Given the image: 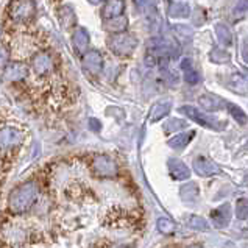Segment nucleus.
Instances as JSON below:
<instances>
[{
	"label": "nucleus",
	"instance_id": "39448f33",
	"mask_svg": "<svg viewBox=\"0 0 248 248\" xmlns=\"http://www.w3.org/2000/svg\"><path fill=\"white\" fill-rule=\"evenodd\" d=\"M92 170L100 178H111L117 173V166L114 159H111L106 155H98L92 159Z\"/></svg>",
	"mask_w": 248,
	"mask_h": 248
},
{
	"label": "nucleus",
	"instance_id": "20e7f679",
	"mask_svg": "<svg viewBox=\"0 0 248 248\" xmlns=\"http://www.w3.org/2000/svg\"><path fill=\"white\" fill-rule=\"evenodd\" d=\"M36 13L33 0H13L10 5V17L14 22H27Z\"/></svg>",
	"mask_w": 248,
	"mask_h": 248
},
{
	"label": "nucleus",
	"instance_id": "f257e3e1",
	"mask_svg": "<svg viewBox=\"0 0 248 248\" xmlns=\"http://www.w3.org/2000/svg\"><path fill=\"white\" fill-rule=\"evenodd\" d=\"M38 197V186L33 181L20 184L13 189L8 197V209L13 214H22L34 203Z\"/></svg>",
	"mask_w": 248,
	"mask_h": 248
},
{
	"label": "nucleus",
	"instance_id": "9d476101",
	"mask_svg": "<svg viewBox=\"0 0 248 248\" xmlns=\"http://www.w3.org/2000/svg\"><path fill=\"white\" fill-rule=\"evenodd\" d=\"M167 166H169V173L175 181H184L190 176V170L180 159H176V158L169 159Z\"/></svg>",
	"mask_w": 248,
	"mask_h": 248
},
{
	"label": "nucleus",
	"instance_id": "2f4dec72",
	"mask_svg": "<svg viewBox=\"0 0 248 248\" xmlns=\"http://www.w3.org/2000/svg\"><path fill=\"white\" fill-rule=\"evenodd\" d=\"M89 128L92 130V131H100V128H102V124L98 122L97 119H89Z\"/></svg>",
	"mask_w": 248,
	"mask_h": 248
},
{
	"label": "nucleus",
	"instance_id": "72a5a7b5",
	"mask_svg": "<svg viewBox=\"0 0 248 248\" xmlns=\"http://www.w3.org/2000/svg\"><path fill=\"white\" fill-rule=\"evenodd\" d=\"M134 5H136L139 10H142L144 6L147 5V0H134Z\"/></svg>",
	"mask_w": 248,
	"mask_h": 248
},
{
	"label": "nucleus",
	"instance_id": "a211bd4d",
	"mask_svg": "<svg viewBox=\"0 0 248 248\" xmlns=\"http://www.w3.org/2000/svg\"><path fill=\"white\" fill-rule=\"evenodd\" d=\"M180 195H181V200L186 202V203H192L195 202L198 195H200V187H198V184L190 181V183H186L184 186H181L180 189Z\"/></svg>",
	"mask_w": 248,
	"mask_h": 248
},
{
	"label": "nucleus",
	"instance_id": "7c9ffc66",
	"mask_svg": "<svg viewBox=\"0 0 248 248\" xmlns=\"http://www.w3.org/2000/svg\"><path fill=\"white\" fill-rule=\"evenodd\" d=\"M242 60L248 64V36L242 42Z\"/></svg>",
	"mask_w": 248,
	"mask_h": 248
},
{
	"label": "nucleus",
	"instance_id": "c9c22d12",
	"mask_svg": "<svg viewBox=\"0 0 248 248\" xmlns=\"http://www.w3.org/2000/svg\"><path fill=\"white\" fill-rule=\"evenodd\" d=\"M111 248H131V247H126V245H114V247H111Z\"/></svg>",
	"mask_w": 248,
	"mask_h": 248
},
{
	"label": "nucleus",
	"instance_id": "e433bc0d",
	"mask_svg": "<svg viewBox=\"0 0 248 248\" xmlns=\"http://www.w3.org/2000/svg\"><path fill=\"white\" fill-rule=\"evenodd\" d=\"M189 248H203V247H200V245H192V247H189Z\"/></svg>",
	"mask_w": 248,
	"mask_h": 248
},
{
	"label": "nucleus",
	"instance_id": "a878e982",
	"mask_svg": "<svg viewBox=\"0 0 248 248\" xmlns=\"http://www.w3.org/2000/svg\"><path fill=\"white\" fill-rule=\"evenodd\" d=\"M228 86L234 92H239V94H245V92H248V83L242 78V77H239V75L232 77Z\"/></svg>",
	"mask_w": 248,
	"mask_h": 248
},
{
	"label": "nucleus",
	"instance_id": "ddd939ff",
	"mask_svg": "<svg viewBox=\"0 0 248 248\" xmlns=\"http://www.w3.org/2000/svg\"><path fill=\"white\" fill-rule=\"evenodd\" d=\"M170 109H172V103L170 100H161V102H156L150 109V114H148V120L150 122H159L161 119H164L166 116H169Z\"/></svg>",
	"mask_w": 248,
	"mask_h": 248
},
{
	"label": "nucleus",
	"instance_id": "9b49d317",
	"mask_svg": "<svg viewBox=\"0 0 248 248\" xmlns=\"http://www.w3.org/2000/svg\"><path fill=\"white\" fill-rule=\"evenodd\" d=\"M124 11H125V0H108L102 10V16L103 19L109 20V19L120 17Z\"/></svg>",
	"mask_w": 248,
	"mask_h": 248
},
{
	"label": "nucleus",
	"instance_id": "0eeeda50",
	"mask_svg": "<svg viewBox=\"0 0 248 248\" xmlns=\"http://www.w3.org/2000/svg\"><path fill=\"white\" fill-rule=\"evenodd\" d=\"M194 170L197 175L200 176H214L218 175L222 172V169L218 164H216L214 161L209 159V158H204V156H198L194 159Z\"/></svg>",
	"mask_w": 248,
	"mask_h": 248
},
{
	"label": "nucleus",
	"instance_id": "1a4fd4ad",
	"mask_svg": "<svg viewBox=\"0 0 248 248\" xmlns=\"http://www.w3.org/2000/svg\"><path fill=\"white\" fill-rule=\"evenodd\" d=\"M33 70L38 77H46L53 70V60L48 53H39L33 60Z\"/></svg>",
	"mask_w": 248,
	"mask_h": 248
},
{
	"label": "nucleus",
	"instance_id": "2eb2a0df",
	"mask_svg": "<svg viewBox=\"0 0 248 248\" xmlns=\"http://www.w3.org/2000/svg\"><path fill=\"white\" fill-rule=\"evenodd\" d=\"M72 42H74V48L78 55H83L86 52V48L89 46V34H88L86 28H77L74 33Z\"/></svg>",
	"mask_w": 248,
	"mask_h": 248
},
{
	"label": "nucleus",
	"instance_id": "393cba45",
	"mask_svg": "<svg viewBox=\"0 0 248 248\" xmlns=\"http://www.w3.org/2000/svg\"><path fill=\"white\" fill-rule=\"evenodd\" d=\"M186 222L192 230H197V231H208L209 230L208 220H204V218L200 216H189Z\"/></svg>",
	"mask_w": 248,
	"mask_h": 248
},
{
	"label": "nucleus",
	"instance_id": "cd10ccee",
	"mask_svg": "<svg viewBox=\"0 0 248 248\" xmlns=\"http://www.w3.org/2000/svg\"><path fill=\"white\" fill-rule=\"evenodd\" d=\"M156 226L162 234H172V232L175 231V223L167 217H159L158 222H156Z\"/></svg>",
	"mask_w": 248,
	"mask_h": 248
},
{
	"label": "nucleus",
	"instance_id": "4be33fe9",
	"mask_svg": "<svg viewBox=\"0 0 248 248\" xmlns=\"http://www.w3.org/2000/svg\"><path fill=\"white\" fill-rule=\"evenodd\" d=\"M209 60L216 64H226V62L231 61V55L220 47H214L209 53Z\"/></svg>",
	"mask_w": 248,
	"mask_h": 248
},
{
	"label": "nucleus",
	"instance_id": "f03ea898",
	"mask_svg": "<svg viewBox=\"0 0 248 248\" xmlns=\"http://www.w3.org/2000/svg\"><path fill=\"white\" fill-rule=\"evenodd\" d=\"M106 46L108 48L119 56H128L134 52V48L138 47V39L130 33H114L106 39Z\"/></svg>",
	"mask_w": 248,
	"mask_h": 248
},
{
	"label": "nucleus",
	"instance_id": "4468645a",
	"mask_svg": "<svg viewBox=\"0 0 248 248\" xmlns=\"http://www.w3.org/2000/svg\"><path fill=\"white\" fill-rule=\"evenodd\" d=\"M83 66L91 74H98L103 69V58L98 52H89L83 58Z\"/></svg>",
	"mask_w": 248,
	"mask_h": 248
},
{
	"label": "nucleus",
	"instance_id": "b1692460",
	"mask_svg": "<svg viewBox=\"0 0 248 248\" xmlns=\"http://www.w3.org/2000/svg\"><path fill=\"white\" fill-rule=\"evenodd\" d=\"M226 106H228L230 114L232 116V119H234L239 125H245L248 122V117H247V114L244 112V109L240 108V106H237L234 103H230V102H226Z\"/></svg>",
	"mask_w": 248,
	"mask_h": 248
},
{
	"label": "nucleus",
	"instance_id": "c85d7f7f",
	"mask_svg": "<svg viewBox=\"0 0 248 248\" xmlns=\"http://www.w3.org/2000/svg\"><path fill=\"white\" fill-rule=\"evenodd\" d=\"M236 217L239 220L248 218V198H240L236 203Z\"/></svg>",
	"mask_w": 248,
	"mask_h": 248
},
{
	"label": "nucleus",
	"instance_id": "f704fd0d",
	"mask_svg": "<svg viewBox=\"0 0 248 248\" xmlns=\"http://www.w3.org/2000/svg\"><path fill=\"white\" fill-rule=\"evenodd\" d=\"M89 3H92V5H98V3H102V2H105V0H88Z\"/></svg>",
	"mask_w": 248,
	"mask_h": 248
},
{
	"label": "nucleus",
	"instance_id": "6e6552de",
	"mask_svg": "<svg viewBox=\"0 0 248 248\" xmlns=\"http://www.w3.org/2000/svg\"><path fill=\"white\" fill-rule=\"evenodd\" d=\"M209 217H211L212 225H214L216 228L223 230V228H226V226L230 225V220H231V206H230L228 203H225V204H222V206L212 209Z\"/></svg>",
	"mask_w": 248,
	"mask_h": 248
},
{
	"label": "nucleus",
	"instance_id": "423d86ee",
	"mask_svg": "<svg viewBox=\"0 0 248 248\" xmlns=\"http://www.w3.org/2000/svg\"><path fill=\"white\" fill-rule=\"evenodd\" d=\"M22 142H24V133L22 131L14 128V126L3 125L2 134H0V144H2V152L3 153L19 147Z\"/></svg>",
	"mask_w": 248,
	"mask_h": 248
},
{
	"label": "nucleus",
	"instance_id": "f8f14e48",
	"mask_svg": "<svg viewBox=\"0 0 248 248\" xmlns=\"http://www.w3.org/2000/svg\"><path fill=\"white\" fill-rule=\"evenodd\" d=\"M27 75V67L20 62H10L8 66L3 67V80L8 81H17L25 78Z\"/></svg>",
	"mask_w": 248,
	"mask_h": 248
},
{
	"label": "nucleus",
	"instance_id": "f3484780",
	"mask_svg": "<svg viewBox=\"0 0 248 248\" xmlns=\"http://www.w3.org/2000/svg\"><path fill=\"white\" fill-rule=\"evenodd\" d=\"M181 70H183V74H184V80H186V83L197 84L198 81H200V75H198L197 69L194 67L192 60L184 58L181 61Z\"/></svg>",
	"mask_w": 248,
	"mask_h": 248
},
{
	"label": "nucleus",
	"instance_id": "aec40b11",
	"mask_svg": "<svg viewBox=\"0 0 248 248\" xmlns=\"http://www.w3.org/2000/svg\"><path fill=\"white\" fill-rule=\"evenodd\" d=\"M190 14V6L189 3H180V2H173L169 5V16L173 19L178 17H187Z\"/></svg>",
	"mask_w": 248,
	"mask_h": 248
},
{
	"label": "nucleus",
	"instance_id": "4c0bfd02",
	"mask_svg": "<svg viewBox=\"0 0 248 248\" xmlns=\"http://www.w3.org/2000/svg\"><path fill=\"white\" fill-rule=\"evenodd\" d=\"M245 150H247V152H248V142H247V144H245Z\"/></svg>",
	"mask_w": 248,
	"mask_h": 248
},
{
	"label": "nucleus",
	"instance_id": "6ab92c4d",
	"mask_svg": "<svg viewBox=\"0 0 248 248\" xmlns=\"http://www.w3.org/2000/svg\"><path fill=\"white\" fill-rule=\"evenodd\" d=\"M194 136H195V131H187V133H181V134H176V136H173L172 139L169 140V147H172V148H175V150H181V148H184L186 147L190 140L194 139Z\"/></svg>",
	"mask_w": 248,
	"mask_h": 248
},
{
	"label": "nucleus",
	"instance_id": "7ed1b4c3",
	"mask_svg": "<svg viewBox=\"0 0 248 248\" xmlns=\"http://www.w3.org/2000/svg\"><path fill=\"white\" fill-rule=\"evenodd\" d=\"M180 112L186 114L190 120H194V122H197L198 125H202V126H204V128H209V130H214V131H220L225 126V124L218 122L217 119L211 117V116H206L204 112L198 111L197 108H194V106H190V105L181 106Z\"/></svg>",
	"mask_w": 248,
	"mask_h": 248
},
{
	"label": "nucleus",
	"instance_id": "5701e85b",
	"mask_svg": "<svg viewBox=\"0 0 248 248\" xmlns=\"http://www.w3.org/2000/svg\"><path fill=\"white\" fill-rule=\"evenodd\" d=\"M216 33H217V38L218 41L222 42L225 46H231L232 44V34H231V30L225 24L218 22L216 24Z\"/></svg>",
	"mask_w": 248,
	"mask_h": 248
},
{
	"label": "nucleus",
	"instance_id": "bb28decb",
	"mask_svg": "<svg viewBox=\"0 0 248 248\" xmlns=\"http://www.w3.org/2000/svg\"><path fill=\"white\" fill-rule=\"evenodd\" d=\"M186 126H187L186 120H181V119H170V120H167V122L164 124V131H166V133H175V131H178V130L186 128Z\"/></svg>",
	"mask_w": 248,
	"mask_h": 248
},
{
	"label": "nucleus",
	"instance_id": "c756f323",
	"mask_svg": "<svg viewBox=\"0 0 248 248\" xmlns=\"http://www.w3.org/2000/svg\"><path fill=\"white\" fill-rule=\"evenodd\" d=\"M247 11H248V0H240L239 5L236 6L234 13H242V14H245Z\"/></svg>",
	"mask_w": 248,
	"mask_h": 248
},
{
	"label": "nucleus",
	"instance_id": "473e14b6",
	"mask_svg": "<svg viewBox=\"0 0 248 248\" xmlns=\"http://www.w3.org/2000/svg\"><path fill=\"white\" fill-rule=\"evenodd\" d=\"M173 28H175L176 31H181L183 34H187V36H192V31H187V30H184V28H186V27H184V25H175Z\"/></svg>",
	"mask_w": 248,
	"mask_h": 248
},
{
	"label": "nucleus",
	"instance_id": "412c9836",
	"mask_svg": "<svg viewBox=\"0 0 248 248\" xmlns=\"http://www.w3.org/2000/svg\"><path fill=\"white\" fill-rule=\"evenodd\" d=\"M60 22L64 30H70L72 25L75 24V13L69 5H64L60 10Z\"/></svg>",
	"mask_w": 248,
	"mask_h": 248
},
{
	"label": "nucleus",
	"instance_id": "dca6fc26",
	"mask_svg": "<svg viewBox=\"0 0 248 248\" xmlns=\"http://www.w3.org/2000/svg\"><path fill=\"white\" fill-rule=\"evenodd\" d=\"M198 103L206 111H218L223 108V105H226V102H223L222 98H218L217 95H212V94L202 95L198 98Z\"/></svg>",
	"mask_w": 248,
	"mask_h": 248
}]
</instances>
